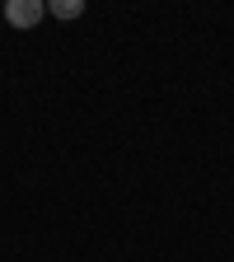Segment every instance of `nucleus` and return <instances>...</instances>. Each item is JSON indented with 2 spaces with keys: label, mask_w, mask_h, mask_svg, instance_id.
<instances>
[{
  "label": "nucleus",
  "mask_w": 234,
  "mask_h": 262,
  "mask_svg": "<svg viewBox=\"0 0 234 262\" xmlns=\"http://www.w3.org/2000/svg\"><path fill=\"white\" fill-rule=\"evenodd\" d=\"M0 14H5L14 28H33V24H42L47 0H5V5H0Z\"/></svg>",
  "instance_id": "1"
},
{
  "label": "nucleus",
  "mask_w": 234,
  "mask_h": 262,
  "mask_svg": "<svg viewBox=\"0 0 234 262\" xmlns=\"http://www.w3.org/2000/svg\"><path fill=\"white\" fill-rule=\"evenodd\" d=\"M47 14H56V19H80L84 14V0H47Z\"/></svg>",
  "instance_id": "2"
}]
</instances>
